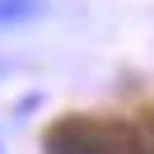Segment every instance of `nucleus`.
<instances>
[{"label": "nucleus", "instance_id": "obj_1", "mask_svg": "<svg viewBox=\"0 0 154 154\" xmlns=\"http://www.w3.org/2000/svg\"><path fill=\"white\" fill-rule=\"evenodd\" d=\"M47 10V0H0V23H28Z\"/></svg>", "mask_w": 154, "mask_h": 154}]
</instances>
